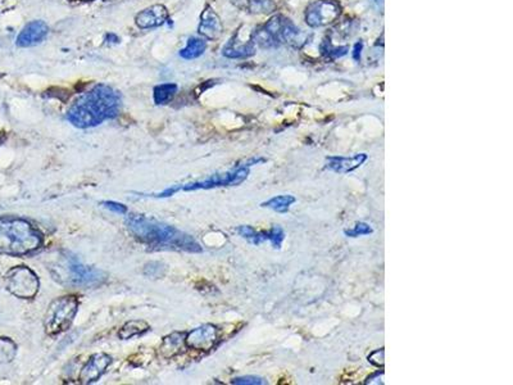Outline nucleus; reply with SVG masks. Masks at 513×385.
<instances>
[{"mask_svg":"<svg viewBox=\"0 0 513 385\" xmlns=\"http://www.w3.org/2000/svg\"><path fill=\"white\" fill-rule=\"evenodd\" d=\"M126 227L138 242L153 249H172L187 253L203 252L202 245L185 231L153 217L130 214L125 220Z\"/></svg>","mask_w":513,"mask_h":385,"instance_id":"f257e3e1","label":"nucleus"},{"mask_svg":"<svg viewBox=\"0 0 513 385\" xmlns=\"http://www.w3.org/2000/svg\"><path fill=\"white\" fill-rule=\"evenodd\" d=\"M121 95L108 85H95L77 98L67 112V120L78 129H89L120 114Z\"/></svg>","mask_w":513,"mask_h":385,"instance_id":"f03ea898","label":"nucleus"},{"mask_svg":"<svg viewBox=\"0 0 513 385\" xmlns=\"http://www.w3.org/2000/svg\"><path fill=\"white\" fill-rule=\"evenodd\" d=\"M47 269L54 282L70 289H94L108 280V273L85 264L77 256L65 251L58 252Z\"/></svg>","mask_w":513,"mask_h":385,"instance_id":"7ed1b4c3","label":"nucleus"},{"mask_svg":"<svg viewBox=\"0 0 513 385\" xmlns=\"http://www.w3.org/2000/svg\"><path fill=\"white\" fill-rule=\"evenodd\" d=\"M43 243L44 235L26 220L0 217V253L22 257L36 252Z\"/></svg>","mask_w":513,"mask_h":385,"instance_id":"20e7f679","label":"nucleus"},{"mask_svg":"<svg viewBox=\"0 0 513 385\" xmlns=\"http://www.w3.org/2000/svg\"><path fill=\"white\" fill-rule=\"evenodd\" d=\"M266 162L264 158H253V160L245 162L243 165L236 166L235 169H230L224 174H215L205 180H199L194 183H187L182 185H174L172 188L165 189L158 194H151V197L167 198L176 194L178 191H194V190H208V189L220 188V187H236L240 185L245 180L248 179L251 166L257 163Z\"/></svg>","mask_w":513,"mask_h":385,"instance_id":"39448f33","label":"nucleus"},{"mask_svg":"<svg viewBox=\"0 0 513 385\" xmlns=\"http://www.w3.org/2000/svg\"><path fill=\"white\" fill-rule=\"evenodd\" d=\"M80 302L75 295L56 298L48 307L44 328L49 335H58L70 329L78 312Z\"/></svg>","mask_w":513,"mask_h":385,"instance_id":"423d86ee","label":"nucleus"},{"mask_svg":"<svg viewBox=\"0 0 513 385\" xmlns=\"http://www.w3.org/2000/svg\"><path fill=\"white\" fill-rule=\"evenodd\" d=\"M6 287L19 300H32L40 289V280L28 266H16L6 275Z\"/></svg>","mask_w":513,"mask_h":385,"instance_id":"0eeeda50","label":"nucleus"},{"mask_svg":"<svg viewBox=\"0 0 513 385\" xmlns=\"http://www.w3.org/2000/svg\"><path fill=\"white\" fill-rule=\"evenodd\" d=\"M340 13L342 8L334 0H318L308 7L306 22L311 28H324L334 23Z\"/></svg>","mask_w":513,"mask_h":385,"instance_id":"6e6552de","label":"nucleus"},{"mask_svg":"<svg viewBox=\"0 0 513 385\" xmlns=\"http://www.w3.org/2000/svg\"><path fill=\"white\" fill-rule=\"evenodd\" d=\"M217 340H218V329L215 325L205 324L187 333L185 337V344L187 347L191 348L194 351L207 352L215 347Z\"/></svg>","mask_w":513,"mask_h":385,"instance_id":"1a4fd4ad","label":"nucleus"},{"mask_svg":"<svg viewBox=\"0 0 513 385\" xmlns=\"http://www.w3.org/2000/svg\"><path fill=\"white\" fill-rule=\"evenodd\" d=\"M112 364V357L105 353H95L90 360L85 364L78 375V380L81 384H92L98 382L107 368Z\"/></svg>","mask_w":513,"mask_h":385,"instance_id":"9d476101","label":"nucleus"},{"mask_svg":"<svg viewBox=\"0 0 513 385\" xmlns=\"http://www.w3.org/2000/svg\"><path fill=\"white\" fill-rule=\"evenodd\" d=\"M49 28L44 21H32L19 32L16 44L21 48L34 47L47 38Z\"/></svg>","mask_w":513,"mask_h":385,"instance_id":"9b49d317","label":"nucleus"},{"mask_svg":"<svg viewBox=\"0 0 513 385\" xmlns=\"http://www.w3.org/2000/svg\"><path fill=\"white\" fill-rule=\"evenodd\" d=\"M168 19V10L162 4H156L148 7L136 16L135 22L140 28H159L166 23Z\"/></svg>","mask_w":513,"mask_h":385,"instance_id":"f8f14e48","label":"nucleus"},{"mask_svg":"<svg viewBox=\"0 0 513 385\" xmlns=\"http://www.w3.org/2000/svg\"><path fill=\"white\" fill-rule=\"evenodd\" d=\"M222 22L212 7L207 6L200 17L199 34L208 40H217L222 35Z\"/></svg>","mask_w":513,"mask_h":385,"instance_id":"ddd939ff","label":"nucleus"},{"mask_svg":"<svg viewBox=\"0 0 513 385\" xmlns=\"http://www.w3.org/2000/svg\"><path fill=\"white\" fill-rule=\"evenodd\" d=\"M367 160V154L361 153L355 154L350 158L346 157H328L326 160V169L334 171L336 174H349L355 169H359Z\"/></svg>","mask_w":513,"mask_h":385,"instance_id":"4468645a","label":"nucleus"},{"mask_svg":"<svg viewBox=\"0 0 513 385\" xmlns=\"http://www.w3.org/2000/svg\"><path fill=\"white\" fill-rule=\"evenodd\" d=\"M255 52V44L253 41L252 35L247 41L240 40L239 32L235 34V37L226 44L224 48V56L227 58H248L253 56Z\"/></svg>","mask_w":513,"mask_h":385,"instance_id":"2eb2a0df","label":"nucleus"},{"mask_svg":"<svg viewBox=\"0 0 513 385\" xmlns=\"http://www.w3.org/2000/svg\"><path fill=\"white\" fill-rule=\"evenodd\" d=\"M280 43H285L290 47L302 48L308 41V35L304 34L300 28H297L290 19H282L280 28Z\"/></svg>","mask_w":513,"mask_h":385,"instance_id":"dca6fc26","label":"nucleus"},{"mask_svg":"<svg viewBox=\"0 0 513 385\" xmlns=\"http://www.w3.org/2000/svg\"><path fill=\"white\" fill-rule=\"evenodd\" d=\"M185 333H172L162 340V344L159 347L160 356L165 358H172L178 356V353L182 352L185 344Z\"/></svg>","mask_w":513,"mask_h":385,"instance_id":"f3484780","label":"nucleus"},{"mask_svg":"<svg viewBox=\"0 0 513 385\" xmlns=\"http://www.w3.org/2000/svg\"><path fill=\"white\" fill-rule=\"evenodd\" d=\"M233 3L238 8L252 14H266L276 10V4L272 0H233Z\"/></svg>","mask_w":513,"mask_h":385,"instance_id":"a211bd4d","label":"nucleus"},{"mask_svg":"<svg viewBox=\"0 0 513 385\" xmlns=\"http://www.w3.org/2000/svg\"><path fill=\"white\" fill-rule=\"evenodd\" d=\"M149 330L150 325L147 321H144V320H131V321H127L120 329L118 337L122 340H129V339L135 338V337L144 335Z\"/></svg>","mask_w":513,"mask_h":385,"instance_id":"6ab92c4d","label":"nucleus"},{"mask_svg":"<svg viewBox=\"0 0 513 385\" xmlns=\"http://www.w3.org/2000/svg\"><path fill=\"white\" fill-rule=\"evenodd\" d=\"M207 49V43L203 39L190 38L187 40V47L180 52V56L184 59H196L202 56Z\"/></svg>","mask_w":513,"mask_h":385,"instance_id":"aec40b11","label":"nucleus"},{"mask_svg":"<svg viewBox=\"0 0 513 385\" xmlns=\"http://www.w3.org/2000/svg\"><path fill=\"white\" fill-rule=\"evenodd\" d=\"M178 93V85L176 84H162L154 87V103L157 105H165L169 103L174 96Z\"/></svg>","mask_w":513,"mask_h":385,"instance_id":"412c9836","label":"nucleus"},{"mask_svg":"<svg viewBox=\"0 0 513 385\" xmlns=\"http://www.w3.org/2000/svg\"><path fill=\"white\" fill-rule=\"evenodd\" d=\"M293 203H295V198L293 196H278V197L271 198L270 200L262 203V207L270 208L276 212L285 214L290 209Z\"/></svg>","mask_w":513,"mask_h":385,"instance_id":"4be33fe9","label":"nucleus"},{"mask_svg":"<svg viewBox=\"0 0 513 385\" xmlns=\"http://www.w3.org/2000/svg\"><path fill=\"white\" fill-rule=\"evenodd\" d=\"M17 355V344L10 338L0 337V365L10 364Z\"/></svg>","mask_w":513,"mask_h":385,"instance_id":"5701e85b","label":"nucleus"},{"mask_svg":"<svg viewBox=\"0 0 513 385\" xmlns=\"http://www.w3.org/2000/svg\"><path fill=\"white\" fill-rule=\"evenodd\" d=\"M236 233L254 245L261 244L262 242H264L262 231H257L252 226H239L236 229Z\"/></svg>","mask_w":513,"mask_h":385,"instance_id":"b1692460","label":"nucleus"},{"mask_svg":"<svg viewBox=\"0 0 513 385\" xmlns=\"http://www.w3.org/2000/svg\"><path fill=\"white\" fill-rule=\"evenodd\" d=\"M262 234H263L264 242L269 240L273 248L280 249L281 244H282V242L285 239V233H284L282 227H280V226H273L269 231H262Z\"/></svg>","mask_w":513,"mask_h":385,"instance_id":"393cba45","label":"nucleus"},{"mask_svg":"<svg viewBox=\"0 0 513 385\" xmlns=\"http://www.w3.org/2000/svg\"><path fill=\"white\" fill-rule=\"evenodd\" d=\"M166 270H167L166 264H163L162 262H149L147 263L145 267H144V275L153 278V279H159V278L165 276Z\"/></svg>","mask_w":513,"mask_h":385,"instance_id":"a878e982","label":"nucleus"},{"mask_svg":"<svg viewBox=\"0 0 513 385\" xmlns=\"http://www.w3.org/2000/svg\"><path fill=\"white\" fill-rule=\"evenodd\" d=\"M346 52H348L346 47H333L330 43V39L326 40L322 45V53L328 58H340V56H346Z\"/></svg>","mask_w":513,"mask_h":385,"instance_id":"bb28decb","label":"nucleus"},{"mask_svg":"<svg viewBox=\"0 0 513 385\" xmlns=\"http://www.w3.org/2000/svg\"><path fill=\"white\" fill-rule=\"evenodd\" d=\"M373 229L366 222H358L357 225L350 229V230H346L344 234L346 236H350V238H358V236H362V235H370L373 234Z\"/></svg>","mask_w":513,"mask_h":385,"instance_id":"cd10ccee","label":"nucleus"},{"mask_svg":"<svg viewBox=\"0 0 513 385\" xmlns=\"http://www.w3.org/2000/svg\"><path fill=\"white\" fill-rule=\"evenodd\" d=\"M233 384L235 385H264L267 384V382L260 377V376H240V377H235L233 382Z\"/></svg>","mask_w":513,"mask_h":385,"instance_id":"c85d7f7f","label":"nucleus"},{"mask_svg":"<svg viewBox=\"0 0 513 385\" xmlns=\"http://www.w3.org/2000/svg\"><path fill=\"white\" fill-rule=\"evenodd\" d=\"M101 206L104 207L105 209H109L114 214H118V215H126L127 214V207L118 202H114V200H103L101 202Z\"/></svg>","mask_w":513,"mask_h":385,"instance_id":"c756f323","label":"nucleus"},{"mask_svg":"<svg viewBox=\"0 0 513 385\" xmlns=\"http://www.w3.org/2000/svg\"><path fill=\"white\" fill-rule=\"evenodd\" d=\"M362 49H364V43L359 41L355 45V50H353V58L355 61H359L361 59V54H362Z\"/></svg>","mask_w":513,"mask_h":385,"instance_id":"7c9ffc66","label":"nucleus"},{"mask_svg":"<svg viewBox=\"0 0 513 385\" xmlns=\"http://www.w3.org/2000/svg\"><path fill=\"white\" fill-rule=\"evenodd\" d=\"M377 10H384V0H370Z\"/></svg>","mask_w":513,"mask_h":385,"instance_id":"2f4dec72","label":"nucleus"},{"mask_svg":"<svg viewBox=\"0 0 513 385\" xmlns=\"http://www.w3.org/2000/svg\"><path fill=\"white\" fill-rule=\"evenodd\" d=\"M80 1H89V0H80Z\"/></svg>","mask_w":513,"mask_h":385,"instance_id":"473e14b6","label":"nucleus"}]
</instances>
